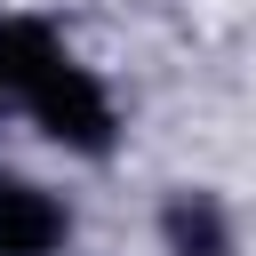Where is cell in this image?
<instances>
[{
	"label": "cell",
	"mask_w": 256,
	"mask_h": 256,
	"mask_svg": "<svg viewBox=\"0 0 256 256\" xmlns=\"http://www.w3.org/2000/svg\"><path fill=\"white\" fill-rule=\"evenodd\" d=\"M64 248V208L24 184V176H0V256H48Z\"/></svg>",
	"instance_id": "2"
},
{
	"label": "cell",
	"mask_w": 256,
	"mask_h": 256,
	"mask_svg": "<svg viewBox=\"0 0 256 256\" xmlns=\"http://www.w3.org/2000/svg\"><path fill=\"white\" fill-rule=\"evenodd\" d=\"M160 232H168V248H176V256H224V248H232L224 208H216L208 192H176V200H168V216H160Z\"/></svg>",
	"instance_id": "3"
},
{
	"label": "cell",
	"mask_w": 256,
	"mask_h": 256,
	"mask_svg": "<svg viewBox=\"0 0 256 256\" xmlns=\"http://www.w3.org/2000/svg\"><path fill=\"white\" fill-rule=\"evenodd\" d=\"M0 96H16L72 152H104L112 144V96L96 88L88 64L64 56V40L40 16H0Z\"/></svg>",
	"instance_id": "1"
}]
</instances>
